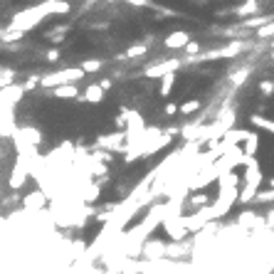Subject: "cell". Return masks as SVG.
<instances>
[{
	"instance_id": "obj_1",
	"label": "cell",
	"mask_w": 274,
	"mask_h": 274,
	"mask_svg": "<svg viewBox=\"0 0 274 274\" xmlns=\"http://www.w3.org/2000/svg\"><path fill=\"white\" fill-rule=\"evenodd\" d=\"M82 77H87L82 72V67H67V69H62V72L45 74L37 82H40L42 89H55V87H62V84H74L77 79H82Z\"/></svg>"
},
{
	"instance_id": "obj_2",
	"label": "cell",
	"mask_w": 274,
	"mask_h": 274,
	"mask_svg": "<svg viewBox=\"0 0 274 274\" xmlns=\"http://www.w3.org/2000/svg\"><path fill=\"white\" fill-rule=\"evenodd\" d=\"M161 225H163V230L168 233V237H171L173 242H183V240L191 235L188 230H185V225L180 222V215H168Z\"/></svg>"
},
{
	"instance_id": "obj_3",
	"label": "cell",
	"mask_w": 274,
	"mask_h": 274,
	"mask_svg": "<svg viewBox=\"0 0 274 274\" xmlns=\"http://www.w3.org/2000/svg\"><path fill=\"white\" fill-rule=\"evenodd\" d=\"M183 65V59L178 57H173V59H165V62H158V65H151V67H146V77L149 79H161L163 74H171V72H176V69Z\"/></svg>"
},
{
	"instance_id": "obj_4",
	"label": "cell",
	"mask_w": 274,
	"mask_h": 274,
	"mask_svg": "<svg viewBox=\"0 0 274 274\" xmlns=\"http://www.w3.org/2000/svg\"><path fill=\"white\" fill-rule=\"evenodd\" d=\"M96 143L104 149V151H126V134L119 131V134H107V136H99Z\"/></svg>"
},
{
	"instance_id": "obj_5",
	"label": "cell",
	"mask_w": 274,
	"mask_h": 274,
	"mask_svg": "<svg viewBox=\"0 0 274 274\" xmlns=\"http://www.w3.org/2000/svg\"><path fill=\"white\" fill-rule=\"evenodd\" d=\"M191 40L193 37L188 30H176V32H171V35L163 37V47L165 50H185V45Z\"/></svg>"
},
{
	"instance_id": "obj_6",
	"label": "cell",
	"mask_w": 274,
	"mask_h": 274,
	"mask_svg": "<svg viewBox=\"0 0 274 274\" xmlns=\"http://www.w3.org/2000/svg\"><path fill=\"white\" fill-rule=\"evenodd\" d=\"M242 185H252V188H260L262 185V165L257 163V158H252V161L245 165Z\"/></svg>"
},
{
	"instance_id": "obj_7",
	"label": "cell",
	"mask_w": 274,
	"mask_h": 274,
	"mask_svg": "<svg viewBox=\"0 0 274 274\" xmlns=\"http://www.w3.org/2000/svg\"><path fill=\"white\" fill-rule=\"evenodd\" d=\"M104 94H107V92L101 89V84H89L82 94H79V101H84V104H101V101H104Z\"/></svg>"
},
{
	"instance_id": "obj_8",
	"label": "cell",
	"mask_w": 274,
	"mask_h": 274,
	"mask_svg": "<svg viewBox=\"0 0 274 274\" xmlns=\"http://www.w3.org/2000/svg\"><path fill=\"white\" fill-rule=\"evenodd\" d=\"M240 146H242V153H245L247 158H255V153H257V149H260V134L249 131Z\"/></svg>"
},
{
	"instance_id": "obj_9",
	"label": "cell",
	"mask_w": 274,
	"mask_h": 274,
	"mask_svg": "<svg viewBox=\"0 0 274 274\" xmlns=\"http://www.w3.org/2000/svg\"><path fill=\"white\" fill-rule=\"evenodd\" d=\"M50 94L57 96V99H79V89H77V84H62V87H55V89H50Z\"/></svg>"
},
{
	"instance_id": "obj_10",
	"label": "cell",
	"mask_w": 274,
	"mask_h": 274,
	"mask_svg": "<svg viewBox=\"0 0 274 274\" xmlns=\"http://www.w3.org/2000/svg\"><path fill=\"white\" fill-rule=\"evenodd\" d=\"M23 205H25V210H40V207L45 205V193L35 191V193H30V195H25Z\"/></svg>"
},
{
	"instance_id": "obj_11",
	"label": "cell",
	"mask_w": 274,
	"mask_h": 274,
	"mask_svg": "<svg viewBox=\"0 0 274 274\" xmlns=\"http://www.w3.org/2000/svg\"><path fill=\"white\" fill-rule=\"evenodd\" d=\"M176 72H171V74H163L161 77V87H158V96H171L173 92V87H176Z\"/></svg>"
},
{
	"instance_id": "obj_12",
	"label": "cell",
	"mask_w": 274,
	"mask_h": 274,
	"mask_svg": "<svg viewBox=\"0 0 274 274\" xmlns=\"http://www.w3.org/2000/svg\"><path fill=\"white\" fill-rule=\"evenodd\" d=\"M249 123H252V126H257V129H264V131H269V134H274V121H272V119H267V116L252 114V116H249Z\"/></svg>"
},
{
	"instance_id": "obj_13",
	"label": "cell",
	"mask_w": 274,
	"mask_h": 274,
	"mask_svg": "<svg viewBox=\"0 0 274 274\" xmlns=\"http://www.w3.org/2000/svg\"><path fill=\"white\" fill-rule=\"evenodd\" d=\"M200 107H203L200 99H188L185 104H180L178 107V114L180 116H191V114H195V111H200Z\"/></svg>"
},
{
	"instance_id": "obj_14",
	"label": "cell",
	"mask_w": 274,
	"mask_h": 274,
	"mask_svg": "<svg viewBox=\"0 0 274 274\" xmlns=\"http://www.w3.org/2000/svg\"><path fill=\"white\" fill-rule=\"evenodd\" d=\"M237 222H240V227H249V225L257 227V225H264V218H257V213H242Z\"/></svg>"
},
{
	"instance_id": "obj_15",
	"label": "cell",
	"mask_w": 274,
	"mask_h": 274,
	"mask_svg": "<svg viewBox=\"0 0 274 274\" xmlns=\"http://www.w3.org/2000/svg\"><path fill=\"white\" fill-rule=\"evenodd\" d=\"M247 74H249V67L240 69V72H233L230 74V84H233V89H237V87H242V84L247 82Z\"/></svg>"
},
{
	"instance_id": "obj_16",
	"label": "cell",
	"mask_w": 274,
	"mask_h": 274,
	"mask_svg": "<svg viewBox=\"0 0 274 274\" xmlns=\"http://www.w3.org/2000/svg\"><path fill=\"white\" fill-rule=\"evenodd\" d=\"M269 20H272V15H260V17H249V20H245L242 25H245V28H249V30H252V28L260 30L262 25H267Z\"/></svg>"
},
{
	"instance_id": "obj_17",
	"label": "cell",
	"mask_w": 274,
	"mask_h": 274,
	"mask_svg": "<svg viewBox=\"0 0 274 274\" xmlns=\"http://www.w3.org/2000/svg\"><path fill=\"white\" fill-rule=\"evenodd\" d=\"M255 37H260V40H272L274 37V17L267 23V25H262V28L255 32Z\"/></svg>"
},
{
	"instance_id": "obj_18",
	"label": "cell",
	"mask_w": 274,
	"mask_h": 274,
	"mask_svg": "<svg viewBox=\"0 0 274 274\" xmlns=\"http://www.w3.org/2000/svg\"><path fill=\"white\" fill-rule=\"evenodd\" d=\"M79 67H82L84 74H92V72H99V69L104 67V62H101V59H84Z\"/></svg>"
},
{
	"instance_id": "obj_19",
	"label": "cell",
	"mask_w": 274,
	"mask_h": 274,
	"mask_svg": "<svg viewBox=\"0 0 274 274\" xmlns=\"http://www.w3.org/2000/svg\"><path fill=\"white\" fill-rule=\"evenodd\" d=\"M146 52H149V47H146V45H134V47H129V50H126L123 59H136V57H143Z\"/></svg>"
},
{
	"instance_id": "obj_20",
	"label": "cell",
	"mask_w": 274,
	"mask_h": 274,
	"mask_svg": "<svg viewBox=\"0 0 274 274\" xmlns=\"http://www.w3.org/2000/svg\"><path fill=\"white\" fill-rule=\"evenodd\" d=\"M188 200V205L193 207V210H200V207L210 205V200H207V195H191V198H185Z\"/></svg>"
},
{
	"instance_id": "obj_21",
	"label": "cell",
	"mask_w": 274,
	"mask_h": 274,
	"mask_svg": "<svg viewBox=\"0 0 274 274\" xmlns=\"http://www.w3.org/2000/svg\"><path fill=\"white\" fill-rule=\"evenodd\" d=\"M260 92L264 96H272V92H274V82H262L260 84Z\"/></svg>"
},
{
	"instance_id": "obj_22",
	"label": "cell",
	"mask_w": 274,
	"mask_h": 274,
	"mask_svg": "<svg viewBox=\"0 0 274 274\" xmlns=\"http://www.w3.org/2000/svg\"><path fill=\"white\" fill-rule=\"evenodd\" d=\"M163 114L165 116H176V114H178V104H165Z\"/></svg>"
},
{
	"instance_id": "obj_23",
	"label": "cell",
	"mask_w": 274,
	"mask_h": 274,
	"mask_svg": "<svg viewBox=\"0 0 274 274\" xmlns=\"http://www.w3.org/2000/svg\"><path fill=\"white\" fill-rule=\"evenodd\" d=\"M185 52H200V45H198V42H188V45H185Z\"/></svg>"
},
{
	"instance_id": "obj_24",
	"label": "cell",
	"mask_w": 274,
	"mask_h": 274,
	"mask_svg": "<svg viewBox=\"0 0 274 274\" xmlns=\"http://www.w3.org/2000/svg\"><path fill=\"white\" fill-rule=\"evenodd\" d=\"M47 59H50V62H57V59H59V50H50V52H47Z\"/></svg>"
},
{
	"instance_id": "obj_25",
	"label": "cell",
	"mask_w": 274,
	"mask_h": 274,
	"mask_svg": "<svg viewBox=\"0 0 274 274\" xmlns=\"http://www.w3.org/2000/svg\"><path fill=\"white\" fill-rule=\"evenodd\" d=\"M264 222H267V225H272V227H274V207H269V213H267V218H264Z\"/></svg>"
},
{
	"instance_id": "obj_26",
	"label": "cell",
	"mask_w": 274,
	"mask_h": 274,
	"mask_svg": "<svg viewBox=\"0 0 274 274\" xmlns=\"http://www.w3.org/2000/svg\"><path fill=\"white\" fill-rule=\"evenodd\" d=\"M269 185H272V188H274V178H272V180H269Z\"/></svg>"
},
{
	"instance_id": "obj_27",
	"label": "cell",
	"mask_w": 274,
	"mask_h": 274,
	"mask_svg": "<svg viewBox=\"0 0 274 274\" xmlns=\"http://www.w3.org/2000/svg\"><path fill=\"white\" fill-rule=\"evenodd\" d=\"M272 59H274V50H272Z\"/></svg>"
},
{
	"instance_id": "obj_28",
	"label": "cell",
	"mask_w": 274,
	"mask_h": 274,
	"mask_svg": "<svg viewBox=\"0 0 274 274\" xmlns=\"http://www.w3.org/2000/svg\"><path fill=\"white\" fill-rule=\"evenodd\" d=\"M272 50H274V42H272Z\"/></svg>"
}]
</instances>
